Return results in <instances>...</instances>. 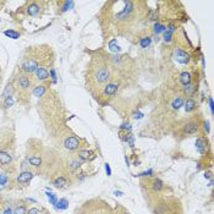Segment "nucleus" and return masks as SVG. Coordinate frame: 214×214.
<instances>
[{
	"instance_id": "obj_1",
	"label": "nucleus",
	"mask_w": 214,
	"mask_h": 214,
	"mask_svg": "<svg viewBox=\"0 0 214 214\" xmlns=\"http://www.w3.org/2000/svg\"><path fill=\"white\" fill-rule=\"evenodd\" d=\"M111 77L110 66L101 56L94 58L90 64V80L98 86L107 85Z\"/></svg>"
},
{
	"instance_id": "obj_2",
	"label": "nucleus",
	"mask_w": 214,
	"mask_h": 214,
	"mask_svg": "<svg viewBox=\"0 0 214 214\" xmlns=\"http://www.w3.org/2000/svg\"><path fill=\"white\" fill-rule=\"evenodd\" d=\"M21 67H22V71L26 72V74H33V72L37 71V69L39 67V64L36 59L28 58V59H25Z\"/></svg>"
},
{
	"instance_id": "obj_3",
	"label": "nucleus",
	"mask_w": 214,
	"mask_h": 214,
	"mask_svg": "<svg viewBox=\"0 0 214 214\" xmlns=\"http://www.w3.org/2000/svg\"><path fill=\"white\" fill-rule=\"evenodd\" d=\"M119 90V83L116 82H108L105 86L103 87V93L107 97H113L116 94V92Z\"/></svg>"
},
{
	"instance_id": "obj_4",
	"label": "nucleus",
	"mask_w": 214,
	"mask_h": 214,
	"mask_svg": "<svg viewBox=\"0 0 214 214\" xmlns=\"http://www.w3.org/2000/svg\"><path fill=\"white\" fill-rule=\"evenodd\" d=\"M174 59L177 62H180V64L185 65V64H187V62L190 61V55L187 54L185 50H182V49H175V51H174Z\"/></svg>"
},
{
	"instance_id": "obj_5",
	"label": "nucleus",
	"mask_w": 214,
	"mask_h": 214,
	"mask_svg": "<svg viewBox=\"0 0 214 214\" xmlns=\"http://www.w3.org/2000/svg\"><path fill=\"white\" fill-rule=\"evenodd\" d=\"M80 138L76 137V136H71L69 138H66L65 139V148L66 149H69V150H74V149H77L78 147H80Z\"/></svg>"
},
{
	"instance_id": "obj_6",
	"label": "nucleus",
	"mask_w": 214,
	"mask_h": 214,
	"mask_svg": "<svg viewBox=\"0 0 214 214\" xmlns=\"http://www.w3.org/2000/svg\"><path fill=\"white\" fill-rule=\"evenodd\" d=\"M12 161V157L6 150H0V168H8Z\"/></svg>"
},
{
	"instance_id": "obj_7",
	"label": "nucleus",
	"mask_w": 214,
	"mask_h": 214,
	"mask_svg": "<svg viewBox=\"0 0 214 214\" xmlns=\"http://www.w3.org/2000/svg\"><path fill=\"white\" fill-rule=\"evenodd\" d=\"M17 85H18V87L21 88V90H23V91L28 90L29 86H31V80H29V77L26 75V74H21V75L18 76V78H17Z\"/></svg>"
},
{
	"instance_id": "obj_8",
	"label": "nucleus",
	"mask_w": 214,
	"mask_h": 214,
	"mask_svg": "<svg viewBox=\"0 0 214 214\" xmlns=\"http://www.w3.org/2000/svg\"><path fill=\"white\" fill-rule=\"evenodd\" d=\"M33 179V173L29 170H23L22 173H20L17 176V182L18 184H27Z\"/></svg>"
},
{
	"instance_id": "obj_9",
	"label": "nucleus",
	"mask_w": 214,
	"mask_h": 214,
	"mask_svg": "<svg viewBox=\"0 0 214 214\" xmlns=\"http://www.w3.org/2000/svg\"><path fill=\"white\" fill-rule=\"evenodd\" d=\"M34 74H36V78L38 81H46L49 78V72L44 66H39Z\"/></svg>"
},
{
	"instance_id": "obj_10",
	"label": "nucleus",
	"mask_w": 214,
	"mask_h": 214,
	"mask_svg": "<svg viewBox=\"0 0 214 214\" xmlns=\"http://www.w3.org/2000/svg\"><path fill=\"white\" fill-rule=\"evenodd\" d=\"M27 161L32 166H34V168H39V166L42 165V157L38 153H34V154H32L31 157H28Z\"/></svg>"
},
{
	"instance_id": "obj_11",
	"label": "nucleus",
	"mask_w": 214,
	"mask_h": 214,
	"mask_svg": "<svg viewBox=\"0 0 214 214\" xmlns=\"http://www.w3.org/2000/svg\"><path fill=\"white\" fill-rule=\"evenodd\" d=\"M198 131V122L197 121H189L185 125V132L187 135H193Z\"/></svg>"
},
{
	"instance_id": "obj_12",
	"label": "nucleus",
	"mask_w": 214,
	"mask_h": 214,
	"mask_svg": "<svg viewBox=\"0 0 214 214\" xmlns=\"http://www.w3.org/2000/svg\"><path fill=\"white\" fill-rule=\"evenodd\" d=\"M184 108H185L186 113L193 111L196 109V101H195V99H192V98L186 99V102H184Z\"/></svg>"
},
{
	"instance_id": "obj_13",
	"label": "nucleus",
	"mask_w": 214,
	"mask_h": 214,
	"mask_svg": "<svg viewBox=\"0 0 214 214\" xmlns=\"http://www.w3.org/2000/svg\"><path fill=\"white\" fill-rule=\"evenodd\" d=\"M39 5L37 3H32V4H29L28 5V8H27V14L29 15V16H36L38 12H39Z\"/></svg>"
},
{
	"instance_id": "obj_14",
	"label": "nucleus",
	"mask_w": 214,
	"mask_h": 214,
	"mask_svg": "<svg viewBox=\"0 0 214 214\" xmlns=\"http://www.w3.org/2000/svg\"><path fill=\"white\" fill-rule=\"evenodd\" d=\"M196 90H197V87H196V86H193V85H191V83H189V85H186V86L184 87V94H185L186 97L191 98V97L196 93Z\"/></svg>"
},
{
	"instance_id": "obj_15",
	"label": "nucleus",
	"mask_w": 214,
	"mask_h": 214,
	"mask_svg": "<svg viewBox=\"0 0 214 214\" xmlns=\"http://www.w3.org/2000/svg\"><path fill=\"white\" fill-rule=\"evenodd\" d=\"M66 185H67V179L64 176H59L54 180V186L58 187V189H62V187H65Z\"/></svg>"
},
{
	"instance_id": "obj_16",
	"label": "nucleus",
	"mask_w": 214,
	"mask_h": 214,
	"mask_svg": "<svg viewBox=\"0 0 214 214\" xmlns=\"http://www.w3.org/2000/svg\"><path fill=\"white\" fill-rule=\"evenodd\" d=\"M45 91H46V87L44 86V85H39V86H36L34 88H33V94H34V97H43V94L45 93Z\"/></svg>"
},
{
	"instance_id": "obj_17",
	"label": "nucleus",
	"mask_w": 214,
	"mask_h": 214,
	"mask_svg": "<svg viewBox=\"0 0 214 214\" xmlns=\"http://www.w3.org/2000/svg\"><path fill=\"white\" fill-rule=\"evenodd\" d=\"M179 80H180L181 85H184V86L191 83V75H190V72H182V74H180Z\"/></svg>"
},
{
	"instance_id": "obj_18",
	"label": "nucleus",
	"mask_w": 214,
	"mask_h": 214,
	"mask_svg": "<svg viewBox=\"0 0 214 214\" xmlns=\"http://www.w3.org/2000/svg\"><path fill=\"white\" fill-rule=\"evenodd\" d=\"M196 148L198 149V152H200V153H204L206 152V148H207L206 141L202 139V138H197V141H196Z\"/></svg>"
},
{
	"instance_id": "obj_19",
	"label": "nucleus",
	"mask_w": 214,
	"mask_h": 214,
	"mask_svg": "<svg viewBox=\"0 0 214 214\" xmlns=\"http://www.w3.org/2000/svg\"><path fill=\"white\" fill-rule=\"evenodd\" d=\"M56 209H59V211H65L67 207H69V201L65 200V198H61V200H59L58 202H56Z\"/></svg>"
},
{
	"instance_id": "obj_20",
	"label": "nucleus",
	"mask_w": 214,
	"mask_h": 214,
	"mask_svg": "<svg viewBox=\"0 0 214 214\" xmlns=\"http://www.w3.org/2000/svg\"><path fill=\"white\" fill-rule=\"evenodd\" d=\"M91 152L90 150H80V152H78V159L80 160H82V161H85V160H88L91 158Z\"/></svg>"
},
{
	"instance_id": "obj_21",
	"label": "nucleus",
	"mask_w": 214,
	"mask_h": 214,
	"mask_svg": "<svg viewBox=\"0 0 214 214\" xmlns=\"http://www.w3.org/2000/svg\"><path fill=\"white\" fill-rule=\"evenodd\" d=\"M184 102L185 101L182 99V97H176L175 101L173 102V108L177 110V109H180L181 107H184Z\"/></svg>"
},
{
	"instance_id": "obj_22",
	"label": "nucleus",
	"mask_w": 214,
	"mask_h": 214,
	"mask_svg": "<svg viewBox=\"0 0 214 214\" xmlns=\"http://www.w3.org/2000/svg\"><path fill=\"white\" fill-rule=\"evenodd\" d=\"M163 187H164L163 181H160L159 179H157V180L153 181V190H154V191L158 192V191H160L161 189H163Z\"/></svg>"
},
{
	"instance_id": "obj_23",
	"label": "nucleus",
	"mask_w": 214,
	"mask_h": 214,
	"mask_svg": "<svg viewBox=\"0 0 214 214\" xmlns=\"http://www.w3.org/2000/svg\"><path fill=\"white\" fill-rule=\"evenodd\" d=\"M150 42H152L150 37H143V38H141V40H139V45L142 46V48H147V46H149Z\"/></svg>"
},
{
	"instance_id": "obj_24",
	"label": "nucleus",
	"mask_w": 214,
	"mask_h": 214,
	"mask_svg": "<svg viewBox=\"0 0 214 214\" xmlns=\"http://www.w3.org/2000/svg\"><path fill=\"white\" fill-rule=\"evenodd\" d=\"M5 36H8V37H10V38H12V39H17L18 37H20V33L18 32H15V31H12V29H10V31H5Z\"/></svg>"
},
{
	"instance_id": "obj_25",
	"label": "nucleus",
	"mask_w": 214,
	"mask_h": 214,
	"mask_svg": "<svg viewBox=\"0 0 214 214\" xmlns=\"http://www.w3.org/2000/svg\"><path fill=\"white\" fill-rule=\"evenodd\" d=\"M46 197H48L49 202H50L53 206L56 204V202H58V197H56L55 193H51V192H48V193H46Z\"/></svg>"
},
{
	"instance_id": "obj_26",
	"label": "nucleus",
	"mask_w": 214,
	"mask_h": 214,
	"mask_svg": "<svg viewBox=\"0 0 214 214\" xmlns=\"http://www.w3.org/2000/svg\"><path fill=\"white\" fill-rule=\"evenodd\" d=\"M14 104V99H12V96H8L6 98H5V102H4V107L5 108H10Z\"/></svg>"
},
{
	"instance_id": "obj_27",
	"label": "nucleus",
	"mask_w": 214,
	"mask_h": 214,
	"mask_svg": "<svg viewBox=\"0 0 214 214\" xmlns=\"http://www.w3.org/2000/svg\"><path fill=\"white\" fill-rule=\"evenodd\" d=\"M164 31H165V26L160 25V23H155V25H154V32H155L157 34L164 32Z\"/></svg>"
},
{
	"instance_id": "obj_28",
	"label": "nucleus",
	"mask_w": 214,
	"mask_h": 214,
	"mask_svg": "<svg viewBox=\"0 0 214 214\" xmlns=\"http://www.w3.org/2000/svg\"><path fill=\"white\" fill-rule=\"evenodd\" d=\"M116 44H118V42H116L115 39H113L110 43H109V48H110L111 51H119V50H120L119 45H116Z\"/></svg>"
},
{
	"instance_id": "obj_29",
	"label": "nucleus",
	"mask_w": 214,
	"mask_h": 214,
	"mask_svg": "<svg viewBox=\"0 0 214 214\" xmlns=\"http://www.w3.org/2000/svg\"><path fill=\"white\" fill-rule=\"evenodd\" d=\"M26 213H27V211H26L25 206H18L14 211V214H26Z\"/></svg>"
},
{
	"instance_id": "obj_30",
	"label": "nucleus",
	"mask_w": 214,
	"mask_h": 214,
	"mask_svg": "<svg viewBox=\"0 0 214 214\" xmlns=\"http://www.w3.org/2000/svg\"><path fill=\"white\" fill-rule=\"evenodd\" d=\"M8 181H9L8 175H5V174H0V185L5 186V185L8 184Z\"/></svg>"
},
{
	"instance_id": "obj_31",
	"label": "nucleus",
	"mask_w": 214,
	"mask_h": 214,
	"mask_svg": "<svg viewBox=\"0 0 214 214\" xmlns=\"http://www.w3.org/2000/svg\"><path fill=\"white\" fill-rule=\"evenodd\" d=\"M26 214H42V211H39L38 208H31V209L27 211Z\"/></svg>"
},
{
	"instance_id": "obj_32",
	"label": "nucleus",
	"mask_w": 214,
	"mask_h": 214,
	"mask_svg": "<svg viewBox=\"0 0 214 214\" xmlns=\"http://www.w3.org/2000/svg\"><path fill=\"white\" fill-rule=\"evenodd\" d=\"M105 173H107V175H108V176H110V175H111V169H110V165H109L108 163L105 164Z\"/></svg>"
},
{
	"instance_id": "obj_33",
	"label": "nucleus",
	"mask_w": 214,
	"mask_h": 214,
	"mask_svg": "<svg viewBox=\"0 0 214 214\" xmlns=\"http://www.w3.org/2000/svg\"><path fill=\"white\" fill-rule=\"evenodd\" d=\"M171 33H168V32H165V34H164V40L165 42H170V39H171Z\"/></svg>"
},
{
	"instance_id": "obj_34",
	"label": "nucleus",
	"mask_w": 214,
	"mask_h": 214,
	"mask_svg": "<svg viewBox=\"0 0 214 214\" xmlns=\"http://www.w3.org/2000/svg\"><path fill=\"white\" fill-rule=\"evenodd\" d=\"M4 214H12V209L10 207H5L4 209Z\"/></svg>"
},
{
	"instance_id": "obj_35",
	"label": "nucleus",
	"mask_w": 214,
	"mask_h": 214,
	"mask_svg": "<svg viewBox=\"0 0 214 214\" xmlns=\"http://www.w3.org/2000/svg\"><path fill=\"white\" fill-rule=\"evenodd\" d=\"M150 174H153V171L152 170H148V171H144V173L139 174L138 176H147V175H150Z\"/></svg>"
},
{
	"instance_id": "obj_36",
	"label": "nucleus",
	"mask_w": 214,
	"mask_h": 214,
	"mask_svg": "<svg viewBox=\"0 0 214 214\" xmlns=\"http://www.w3.org/2000/svg\"><path fill=\"white\" fill-rule=\"evenodd\" d=\"M50 75H51V78H53V81L55 82V81H56V75H55V70H51V71H50Z\"/></svg>"
},
{
	"instance_id": "obj_37",
	"label": "nucleus",
	"mask_w": 214,
	"mask_h": 214,
	"mask_svg": "<svg viewBox=\"0 0 214 214\" xmlns=\"http://www.w3.org/2000/svg\"><path fill=\"white\" fill-rule=\"evenodd\" d=\"M114 193H115L116 196H122V195H124L122 192H120V191H115V192H114Z\"/></svg>"
}]
</instances>
